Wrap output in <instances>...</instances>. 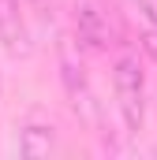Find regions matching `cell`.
Instances as JSON below:
<instances>
[{"mask_svg": "<svg viewBox=\"0 0 157 160\" xmlns=\"http://www.w3.org/2000/svg\"><path fill=\"white\" fill-rule=\"evenodd\" d=\"M112 89H116V104L123 127L127 130H142L146 119V78H142V67L135 56H120L116 67H112Z\"/></svg>", "mask_w": 157, "mask_h": 160, "instance_id": "1", "label": "cell"}, {"mask_svg": "<svg viewBox=\"0 0 157 160\" xmlns=\"http://www.w3.org/2000/svg\"><path fill=\"white\" fill-rule=\"evenodd\" d=\"M75 30L86 48H109L112 38H116L109 4L105 0H78L75 4Z\"/></svg>", "mask_w": 157, "mask_h": 160, "instance_id": "2", "label": "cell"}, {"mask_svg": "<svg viewBox=\"0 0 157 160\" xmlns=\"http://www.w3.org/2000/svg\"><path fill=\"white\" fill-rule=\"evenodd\" d=\"M30 4H34V8H45V4H49V0H30Z\"/></svg>", "mask_w": 157, "mask_h": 160, "instance_id": "7", "label": "cell"}, {"mask_svg": "<svg viewBox=\"0 0 157 160\" xmlns=\"http://www.w3.org/2000/svg\"><path fill=\"white\" fill-rule=\"evenodd\" d=\"M26 22L19 15V0H0V45L8 52H26Z\"/></svg>", "mask_w": 157, "mask_h": 160, "instance_id": "3", "label": "cell"}, {"mask_svg": "<svg viewBox=\"0 0 157 160\" xmlns=\"http://www.w3.org/2000/svg\"><path fill=\"white\" fill-rule=\"evenodd\" d=\"M19 153L23 157H30V160H38V157H49L52 153V127H26L23 130V142H19Z\"/></svg>", "mask_w": 157, "mask_h": 160, "instance_id": "4", "label": "cell"}, {"mask_svg": "<svg viewBox=\"0 0 157 160\" xmlns=\"http://www.w3.org/2000/svg\"><path fill=\"white\" fill-rule=\"evenodd\" d=\"M131 4H135V8H138V11H142L146 19H150V22H157V11H154V0H131Z\"/></svg>", "mask_w": 157, "mask_h": 160, "instance_id": "6", "label": "cell"}, {"mask_svg": "<svg viewBox=\"0 0 157 160\" xmlns=\"http://www.w3.org/2000/svg\"><path fill=\"white\" fill-rule=\"evenodd\" d=\"M142 48L154 56V63H157V22L150 26V30H146V34H142Z\"/></svg>", "mask_w": 157, "mask_h": 160, "instance_id": "5", "label": "cell"}]
</instances>
